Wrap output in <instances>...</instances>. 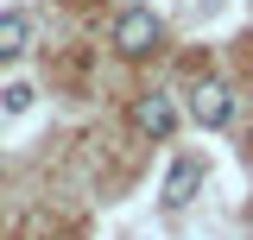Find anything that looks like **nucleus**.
<instances>
[{
    "instance_id": "obj_1",
    "label": "nucleus",
    "mask_w": 253,
    "mask_h": 240,
    "mask_svg": "<svg viewBox=\"0 0 253 240\" xmlns=\"http://www.w3.org/2000/svg\"><path fill=\"white\" fill-rule=\"evenodd\" d=\"M158 44H165V19H158L152 6H139V0H133L121 19H114V51L139 63V57H152Z\"/></svg>"
},
{
    "instance_id": "obj_2",
    "label": "nucleus",
    "mask_w": 253,
    "mask_h": 240,
    "mask_svg": "<svg viewBox=\"0 0 253 240\" xmlns=\"http://www.w3.org/2000/svg\"><path fill=\"white\" fill-rule=\"evenodd\" d=\"M184 108H190V120H196V126L221 133V126L234 120V89H228L221 76H203V82L190 89V101H184Z\"/></svg>"
},
{
    "instance_id": "obj_4",
    "label": "nucleus",
    "mask_w": 253,
    "mask_h": 240,
    "mask_svg": "<svg viewBox=\"0 0 253 240\" xmlns=\"http://www.w3.org/2000/svg\"><path fill=\"white\" fill-rule=\"evenodd\" d=\"M196 190H203V158H171V171H165V209H190Z\"/></svg>"
},
{
    "instance_id": "obj_6",
    "label": "nucleus",
    "mask_w": 253,
    "mask_h": 240,
    "mask_svg": "<svg viewBox=\"0 0 253 240\" xmlns=\"http://www.w3.org/2000/svg\"><path fill=\"white\" fill-rule=\"evenodd\" d=\"M0 108H6V114H26V108H32V89H26V82H6V89H0Z\"/></svg>"
},
{
    "instance_id": "obj_5",
    "label": "nucleus",
    "mask_w": 253,
    "mask_h": 240,
    "mask_svg": "<svg viewBox=\"0 0 253 240\" xmlns=\"http://www.w3.org/2000/svg\"><path fill=\"white\" fill-rule=\"evenodd\" d=\"M26 44H32V19L19 6H6V13H0V63H13Z\"/></svg>"
},
{
    "instance_id": "obj_3",
    "label": "nucleus",
    "mask_w": 253,
    "mask_h": 240,
    "mask_svg": "<svg viewBox=\"0 0 253 240\" xmlns=\"http://www.w3.org/2000/svg\"><path fill=\"white\" fill-rule=\"evenodd\" d=\"M133 133L165 146V139L177 133V101H171V95H139V101H133Z\"/></svg>"
}]
</instances>
